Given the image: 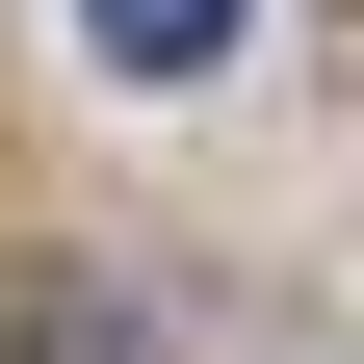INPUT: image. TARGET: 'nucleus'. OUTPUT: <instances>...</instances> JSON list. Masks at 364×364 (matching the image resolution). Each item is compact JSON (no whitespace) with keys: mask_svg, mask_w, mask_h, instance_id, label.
I'll use <instances>...</instances> for the list:
<instances>
[{"mask_svg":"<svg viewBox=\"0 0 364 364\" xmlns=\"http://www.w3.org/2000/svg\"><path fill=\"white\" fill-rule=\"evenodd\" d=\"M78 53H105V78H208V53H235V0H78Z\"/></svg>","mask_w":364,"mask_h":364,"instance_id":"nucleus-1","label":"nucleus"}]
</instances>
